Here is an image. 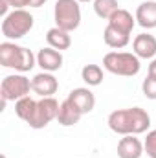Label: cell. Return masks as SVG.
I'll use <instances>...</instances> for the list:
<instances>
[{
  "label": "cell",
  "mask_w": 156,
  "mask_h": 158,
  "mask_svg": "<svg viewBox=\"0 0 156 158\" xmlns=\"http://www.w3.org/2000/svg\"><path fill=\"white\" fill-rule=\"evenodd\" d=\"M112 132L127 136V134H143L151 127V116L142 107H130V109H117L109 114L107 119Z\"/></svg>",
  "instance_id": "cell-1"
},
{
  "label": "cell",
  "mask_w": 156,
  "mask_h": 158,
  "mask_svg": "<svg viewBox=\"0 0 156 158\" xmlns=\"http://www.w3.org/2000/svg\"><path fill=\"white\" fill-rule=\"evenodd\" d=\"M0 64L4 68H13L20 74H26L37 64V55H33V52L24 46L4 40L0 44Z\"/></svg>",
  "instance_id": "cell-2"
},
{
  "label": "cell",
  "mask_w": 156,
  "mask_h": 158,
  "mask_svg": "<svg viewBox=\"0 0 156 158\" xmlns=\"http://www.w3.org/2000/svg\"><path fill=\"white\" fill-rule=\"evenodd\" d=\"M103 68L114 76H123V77H132L140 72V57L136 53L129 52H109L103 57Z\"/></svg>",
  "instance_id": "cell-3"
},
{
  "label": "cell",
  "mask_w": 156,
  "mask_h": 158,
  "mask_svg": "<svg viewBox=\"0 0 156 158\" xmlns=\"http://www.w3.org/2000/svg\"><path fill=\"white\" fill-rule=\"evenodd\" d=\"M33 15L26 9H13L7 17H4L2 20V35L9 40H17L22 39L24 35H28L33 28Z\"/></svg>",
  "instance_id": "cell-4"
},
{
  "label": "cell",
  "mask_w": 156,
  "mask_h": 158,
  "mask_svg": "<svg viewBox=\"0 0 156 158\" xmlns=\"http://www.w3.org/2000/svg\"><path fill=\"white\" fill-rule=\"evenodd\" d=\"M55 26L64 31H76L81 24V6L77 0H57L53 7Z\"/></svg>",
  "instance_id": "cell-5"
},
{
  "label": "cell",
  "mask_w": 156,
  "mask_h": 158,
  "mask_svg": "<svg viewBox=\"0 0 156 158\" xmlns=\"http://www.w3.org/2000/svg\"><path fill=\"white\" fill-rule=\"evenodd\" d=\"M31 90V81L24 74H11L2 79L0 85V98L4 101H18L26 98Z\"/></svg>",
  "instance_id": "cell-6"
},
{
  "label": "cell",
  "mask_w": 156,
  "mask_h": 158,
  "mask_svg": "<svg viewBox=\"0 0 156 158\" xmlns=\"http://www.w3.org/2000/svg\"><path fill=\"white\" fill-rule=\"evenodd\" d=\"M59 101L55 98H40L35 105L33 114L26 121L31 129H44L51 119H57V112H59Z\"/></svg>",
  "instance_id": "cell-7"
},
{
  "label": "cell",
  "mask_w": 156,
  "mask_h": 158,
  "mask_svg": "<svg viewBox=\"0 0 156 158\" xmlns=\"http://www.w3.org/2000/svg\"><path fill=\"white\" fill-rule=\"evenodd\" d=\"M31 90L40 98H53L59 90V81L51 72H40L31 79Z\"/></svg>",
  "instance_id": "cell-8"
},
{
  "label": "cell",
  "mask_w": 156,
  "mask_h": 158,
  "mask_svg": "<svg viewBox=\"0 0 156 158\" xmlns=\"http://www.w3.org/2000/svg\"><path fill=\"white\" fill-rule=\"evenodd\" d=\"M68 99L74 103V107L77 109L81 114H88L94 110L96 107V96L90 88L86 86H79V88H74L70 94H68Z\"/></svg>",
  "instance_id": "cell-9"
},
{
  "label": "cell",
  "mask_w": 156,
  "mask_h": 158,
  "mask_svg": "<svg viewBox=\"0 0 156 158\" xmlns=\"http://www.w3.org/2000/svg\"><path fill=\"white\" fill-rule=\"evenodd\" d=\"M145 153L143 142L136 138V134H127L117 142V156L119 158H142Z\"/></svg>",
  "instance_id": "cell-10"
},
{
  "label": "cell",
  "mask_w": 156,
  "mask_h": 158,
  "mask_svg": "<svg viewBox=\"0 0 156 158\" xmlns=\"http://www.w3.org/2000/svg\"><path fill=\"white\" fill-rule=\"evenodd\" d=\"M37 64L42 68V72H57L63 66V53L55 48H40L37 53Z\"/></svg>",
  "instance_id": "cell-11"
},
{
  "label": "cell",
  "mask_w": 156,
  "mask_h": 158,
  "mask_svg": "<svg viewBox=\"0 0 156 158\" xmlns=\"http://www.w3.org/2000/svg\"><path fill=\"white\" fill-rule=\"evenodd\" d=\"M132 53L140 59H154L156 55V37L151 33H140L132 40Z\"/></svg>",
  "instance_id": "cell-12"
},
{
  "label": "cell",
  "mask_w": 156,
  "mask_h": 158,
  "mask_svg": "<svg viewBox=\"0 0 156 158\" xmlns=\"http://www.w3.org/2000/svg\"><path fill=\"white\" fill-rule=\"evenodd\" d=\"M109 26H112L114 30L121 31V33L130 35V33H132V30H134V26H136V17H132V13H130V11H127V9H123V7H119L116 13L109 19Z\"/></svg>",
  "instance_id": "cell-13"
},
{
  "label": "cell",
  "mask_w": 156,
  "mask_h": 158,
  "mask_svg": "<svg viewBox=\"0 0 156 158\" xmlns=\"http://www.w3.org/2000/svg\"><path fill=\"white\" fill-rule=\"evenodd\" d=\"M136 22L145 28V30H153L156 28V2L154 0H147L142 2L136 9Z\"/></svg>",
  "instance_id": "cell-14"
},
{
  "label": "cell",
  "mask_w": 156,
  "mask_h": 158,
  "mask_svg": "<svg viewBox=\"0 0 156 158\" xmlns=\"http://www.w3.org/2000/svg\"><path fill=\"white\" fill-rule=\"evenodd\" d=\"M81 116H83V114L74 107V103H72L68 98L59 105V112H57V121H59V125H63V127H74V125L79 123Z\"/></svg>",
  "instance_id": "cell-15"
},
{
  "label": "cell",
  "mask_w": 156,
  "mask_h": 158,
  "mask_svg": "<svg viewBox=\"0 0 156 158\" xmlns=\"http://www.w3.org/2000/svg\"><path fill=\"white\" fill-rule=\"evenodd\" d=\"M46 40H48V46H50V48H55V50H59V52L68 50V48L72 46L70 31H64V30H61V28H57V26L51 28V30H48Z\"/></svg>",
  "instance_id": "cell-16"
},
{
  "label": "cell",
  "mask_w": 156,
  "mask_h": 158,
  "mask_svg": "<svg viewBox=\"0 0 156 158\" xmlns=\"http://www.w3.org/2000/svg\"><path fill=\"white\" fill-rule=\"evenodd\" d=\"M103 39H105V44H107L109 48L119 50V48H125V46L130 42V35L121 33V31H117L112 26L107 24V28H105V31H103Z\"/></svg>",
  "instance_id": "cell-17"
},
{
  "label": "cell",
  "mask_w": 156,
  "mask_h": 158,
  "mask_svg": "<svg viewBox=\"0 0 156 158\" xmlns=\"http://www.w3.org/2000/svg\"><path fill=\"white\" fill-rule=\"evenodd\" d=\"M81 77L88 86H97L103 83V68L99 64H84L81 70Z\"/></svg>",
  "instance_id": "cell-18"
},
{
  "label": "cell",
  "mask_w": 156,
  "mask_h": 158,
  "mask_svg": "<svg viewBox=\"0 0 156 158\" xmlns=\"http://www.w3.org/2000/svg\"><path fill=\"white\" fill-rule=\"evenodd\" d=\"M117 9H119L117 0H94V11L99 19L109 20Z\"/></svg>",
  "instance_id": "cell-19"
},
{
  "label": "cell",
  "mask_w": 156,
  "mask_h": 158,
  "mask_svg": "<svg viewBox=\"0 0 156 158\" xmlns=\"http://www.w3.org/2000/svg\"><path fill=\"white\" fill-rule=\"evenodd\" d=\"M35 105H37V101H35V99H31L30 96H26V98H22V99L15 101V114H17L20 119L28 121L30 116L33 114V110H35Z\"/></svg>",
  "instance_id": "cell-20"
},
{
  "label": "cell",
  "mask_w": 156,
  "mask_h": 158,
  "mask_svg": "<svg viewBox=\"0 0 156 158\" xmlns=\"http://www.w3.org/2000/svg\"><path fill=\"white\" fill-rule=\"evenodd\" d=\"M142 90H143V96L147 99H156V79L147 76L142 83Z\"/></svg>",
  "instance_id": "cell-21"
},
{
  "label": "cell",
  "mask_w": 156,
  "mask_h": 158,
  "mask_svg": "<svg viewBox=\"0 0 156 158\" xmlns=\"http://www.w3.org/2000/svg\"><path fill=\"white\" fill-rule=\"evenodd\" d=\"M143 147H145L147 156L156 158V129L147 132V138H145V142H143Z\"/></svg>",
  "instance_id": "cell-22"
},
{
  "label": "cell",
  "mask_w": 156,
  "mask_h": 158,
  "mask_svg": "<svg viewBox=\"0 0 156 158\" xmlns=\"http://www.w3.org/2000/svg\"><path fill=\"white\" fill-rule=\"evenodd\" d=\"M11 9H26L30 7V0H7Z\"/></svg>",
  "instance_id": "cell-23"
},
{
  "label": "cell",
  "mask_w": 156,
  "mask_h": 158,
  "mask_svg": "<svg viewBox=\"0 0 156 158\" xmlns=\"http://www.w3.org/2000/svg\"><path fill=\"white\" fill-rule=\"evenodd\" d=\"M0 13H2V17H7L11 11H9V4H7V0H0Z\"/></svg>",
  "instance_id": "cell-24"
},
{
  "label": "cell",
  "mask_w": 156,
  "mask_h": 158,
  "mask_svg": "<svg viewBox=\"0 0 156 158\" xmlns=\"http://www.w3.org/2000/svg\"><path fill=\"white\" fill-rule=\"evenodd\" d=\"M147 76H151V77L156 79V57L154 59H151V64H149V72H147Z\"/></svg>",
  "instance_id": "cell-25"
},
{
  "label": "cell",
  "mask_w": 156,
  "mask_h": 158,
  "mask_svg": "<svg viewBox=\"0 0 156 158\" xmlns=\"http://www.w3.org/2000/svg\"><path fill=\"white\" fill-rule=\"evenodd\" d=\"M44 4H46V0H30V7H40Z\"/></svg>",
  "instance_id": "cell-26"
},
{
  "label": "cell",
  "mask_w": 156,
  "mask_h": 158,
  "mask_svg": "<svg viewBox=\"0 0 156 158\" xmlns=\"http://www.w3.org/2000/svg\"><path fill=\"white\" fill-rule=\"evenodd\" d=\"M77 2H94V0H77Z\"/></svg>",
  "instance_id": "cell-27"
},
{
  "label": "cell",
  "mask_w": 156,
  "mask_h": 158,
  "mask_svg": "<svg viewBox=\"0 0 156 158\" xmlns=\"http://www.w3.org/2000/svg\"><path fill=\"white\" fill-rule=\"evenodd\" d=\"M0 158H7V156H6V155H0Z\"/></svg>",
  "instance_id": "cell-28"
}]
</instances>
